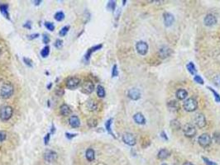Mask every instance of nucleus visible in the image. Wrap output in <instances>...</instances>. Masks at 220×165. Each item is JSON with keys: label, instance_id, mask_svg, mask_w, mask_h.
<instances>
[{"label": "nucleus", "instance_id": "39448f33", "mask_svg": "<svg viewBox=\"0 0 220 165\" xmlns=\"http://www.w3.org/2000/svg\"><path fill=\"white\" fill-rule=\"evenodd\" d=\"M199 140V145L202 146V147H204V148H206V147L209 146L210 144H211V141H212L210 135H209V134L206 133L202 134V135L199 137V140Z\"/></svg>", "mask_w": 220, "mask_h": 165}, {"label": "nucleus", "instance_id": "bb28decb", "mask_svg": "<svg viewBox=\"0 0 220 165\" xmlns=\"http://www.w3.org/2000/svg\"><path fill=\"white\" fill-rule=\"evenodd\" d=\"M87 107H88L89 111H95L97 110L98 105H97V102H95L94 100H90L87 103Z\"/></svg>", "mask_w": 220, "mask_h": 165}, {"label": "nucleus", "instance_id": "cd10ccee", "mask_svg": "<svg viewBox=\"0 0 220 165\" xmlns=\"http://www.w3.org/2000/svg\"><path fill=\"white\" fill-rule=\"evenodd\" d=\"M186 68H187V70L188 71L192 74V75H195V74H196V68H195V64L192 63V62H189V63L186 65Z\"/></svg>", "mask_w": 220, "mask_h": 165}, {"label": "nucleus", "instance_id": "a211bd4d", "mask_svg": "<svg viewBox=\"0 0 220 165\" xmlns=\"http://www.w3.org/2000/svg\"><path fill=\"white\" fill-rule=\"evenodd\" d=\"M102 45H98V46H95L94 47L90 48V49H89L88 50V51H87L86 55H85V60H86V61H89V58H90V56L92 55V53H94V51H96V50H100L101 48H102Z\"/></svg>", "mask_w": 220, "mask_h": 165}, {"label": "nucleus", "instance_id": "473e14b6", "mask_svg": "<svg viewBox=\"0 0 220 165\" xmlns=\"http://www.w3.org/2000/svg\"><path fill=\"white\" fill-rule=\"evenodd\" d=\"M69 29H70V27H69V26H65V27H62V29H61V30L60 31V32H59L60 36H65L67 34V32H69Z\"/></svg>", "mask_w": 220, "mask_h": 165}, {"label": "nucleus", "instance_id": "2eb2a0df", "mask_svg": "<svg viewBox=\"0 0 220 165\" xmlns=\"http://www.w3.org/2000/svg\"><path fill=\"white\" fill-rule=\"evenodd\" d=\"M133 120L135 121V122L138 125H144L146 123V119L141 112L136 113L133 116Z\"/></svg>", "mask_w": 220, "mask_h": 165}, {"label": "nucleus", "instance_id": "79ce46f5", "mask_svg": "<svg viewBox=\"0 0 220 165\" xmlns=\"http://www.w3.org/2000/svg\"><path fill=\"white\" fill-rule=\"evenodd\" d=\"M23 60L25 64L27 65V66H29V67H31L32 66V61H31L30 59H28V58H23Z\"/></svg>", "mask_w": 220, "mask_h": 165}, {"label": "nucleus", "instance_id": "37998d69", "mask_svg": "<svg viewBox=\"0 0 220 165\" xmlns=\"http://www.w3.org/2000/svg\"><path fill=\"white\" fill-rule=\"evenodd\" d=\"M42 40H43V42H44L45 44L49 43V41H50V38H49V36H48V35H47V34H44V35H43Z\"/></svg>", "mask_w": 220, "mask_h": 165}, {"label": "nucleus", "instance_id": "b1692460", "mask_svg": "<svg viewBox=\"0 0 220 165\" xmlns=\"http://www.w3.org/2000/svg\"><path fill=\"white\" fill-rule=\"evenodd\" d=\"M171 127L172 128L173 130H175V131H178V130H180L181 129V123L179 122V121L178 120H176V119H175V120H172L171 121Z\"/></svg>", "mask_w": 220, "mask_h": 165}, {"label": "nucleus", "instance_id": "393cba45", "mask_svg": "<svg viewBox=\"0 0 220 165\" xmlns=\"http://www.w3.org/2000/svg\"><path fill=\"white\" fill-rule=\"evenodd\" d=\"M112 121H113V119H112V118L109 119V120L106 121V123H105V128H106L107 131H108V132H109V133L110 135H112V136H113V137L115 138V135H114V134L113 133V131H112V129H111Z\"/></svg>", "mask_w": 220, "mask_h": 165}, {"label": "nucleus", "instance_id": "1a4fd4ad", "mask_svg": "<svg viewBox=\"0 0 220 165\" xmlns=\"http://www.w3.org/2000/svg\"><path fill=\"white\" fill-rule=\"evenodd\" d=\"M80 84V79L76 77H71L66 81V87L69 89H75Z\"/></svg>", "mask_w": 220, "mask_h": 165}, {"label": "nucleus", "instance_id": "f257e3e1", "mask_svg": "<svg viewBox=\"0 0 220 165\" xmlns=\"http://www.w3.org/2000/svg\"><path fill=\"white\" fill-rule=\"evenodd\" d=\"M13 94V87L11 83H6L4 84H3L0 87V96L4 98V99H8Z\"/></svg>", "mask_w": 220, "mask_h": 165}, {"label": "nucleus", "instance_id": "7c9ffc66", "mask_svg": "<svg viewBox=\"0 0 220 165\" xmlns=\"http://www.w3.org/2000/svg\"><path fill=\"white\" fill-rule=\"evenodd\" d=\"M65 18V14L62 12H58L55 14V19L58 22H61Z\"/></svg>", "mask_w": 220, "mask_h": 165}, {"label": "nucleus", "instance_id": "a19ab883", "mask_svg": "<svg viewBox=\"0 0 220 165\" xmlns=\"http://www.w3.org/2000/svg\"><path fill=\"white\" fill-rule=\"evenodd\" d=\"M203 159H204V163L206 164L207 165H218L217 164H215L214 162H212V161H210L209 158H203Z\"/></svg>", "mask_w": 220, "mask_h": 165}, {"label": "nucleus", "instance_id": "aec40b11", "mask_svg": "<svg viewBox=\"0 0 220 165\" xmlns=\"http://www.w3.org/2000/svg\"><path fill=\"white\" fill-rule=\"evenodd\" d=\"M60 111L62 116H69L71 113V109L68 105L62 104L60 107Z\"/></svg>", "mask_w": 220, "mask_h": 165}, {"label": "nucleus", "instance_id": "dca6fc26", "mask_svg": "<svg viewBox=\"0 0 220 165\" xmlns=\"http://www.w3.org/2000/svg\"><path fill=\"white\" fill-rule=\"evenodd\" d=\"M171 49L166 47V46H163V47H161L159 50V55L162 59H165L166 57H168L169 55H171Z\"/></svg>", "mask_w": 220, "mask_h": 165}, {"label": "nucleus", "instance_id": "423d86ee", "mask_svg": "<svg viewBox=\"0 0 220 165\" xmlns=\"http://www.w3.org/2000/svg\"><path fill=\"white\" fill-rule=\"evenodd\" d=\"M136 50L137 51V53L141 55H145L147 54L148 51V45L147 42L145 41H138L136 44Z\"/></svg>", "mask_w": 220, "mask_h": 165}, {"label": "nucleus", "instance_id": "9d476101", "mask_svg": "<svg viewBox=\"0 0 220 165\" xmlns=\"http://www.w3.org/2000/svg\"><path fill=\"white\" fill-rule=\"evenodd\" d=\"M204 25L207 27H212L217 23V18L213 14L209 13V14H207L206 17H204Z\"/></svg>", "mask_w": 220, "mask_h": 165}, {"label": "nucleus", "instance_id": "4be33fe9", "mask_svg": "<svg viewBox=\"0 0 220 165\" xmlns=\"http://www.w3.org/2000/svg\"><path fill=\"white\" fill-rule=\"evenodd\" d=\"M85 156H86V158L88 161L89 162H92L95 158V154H94V151L93 149H88L86 150V154H85Z\"/></svg>", "mask_w": 220, "mask_h": 165}, {"label": "nucleus", "instance_id": "412c9836", "mask_svg": "<svg viewBox=\"0 0 220 165\" xmlns=\"http://www.w3.org/2000/svg\"><path fill=\"white\" fill-rule=\"evenodd\" d=\"M175 95H176V97H177L179 100H184V99H185V98L187 97L188 93H187V91L185 90V89H178V90L176 91Z\"/></svg>", "mask_w": 220, "mask_h": 165}, {"label": "nucleus", "instance_id": "864d4df0", "mask_svg": "<svg viewBox=\"0 0 220 165\" xmlns=\"http://www.w3.org/2000/svg\"><path fill=\"white\" fill-rule=\"evenodd\" d=\"M183 165H194L192 163H190V162H185V164Z\"/></svg>", "mask_w": 220, "mask_h": 165}, {"label": "nucleus", "instance_id": "4d7b16f0", "mask_svg": "<svg viewBox=\"0 0 220 165\" xmlns=\"http://www.w3.org/2000/svg\"><path fill=\"white\" fill-rule=\"evenodd\" d=\"M1 53H2V50H1V48H0V55H1Z\"/></svg>", "mask_w": 220, "mask_h": 165}, {"label": "nucleus", "instance_id": "7ed1b4c3", "mask_svg": "<svg viewBox=\"0 0 220 165\" xmlns=\"http://www.w3.org/2000/svg\"><path fill=\"white\" fill-rule=\"evenodd\" d=\"M183 107L185 111L189 112L194 111L197 109L198 107V102L194 98H188L186 101H185L183 104Z\"/></svg>", "mask_w": 220, "mask_h": 165}, {"label": "nucleus", "instance_id": "49530a36", "mask_svg": "<svg viewBox=\"0 0 220 165\" xmlns=\"http://www.w3.org/2000/svg\"><path fill=\"white\" fill-rule=\"evenodd\" d=\"M65 136L68 138V139H72L73 137H75V136H76V134H70V133H66L65 134Z\"/></svg>", "mask_w": 220, "mask_h": 165}, {"label": "nucleus", "instance_id": "f8f14e48", "mask_svg": "<svg viewBox=\"0 0 220 165\" xmlns=\"http://www.w3.org/2000/svg\"><path fill=\"white\" fill-rule=\"evenodd\" d=\"M56 158H57V154L52 150H47L44 154V158L48 163L53 162L56 159Z\"/></svg>", "mask_w": 220, "mask_h": 165}, {"label": "nucleus", "instance_id": "5fc2aeb1", "mask_svg": "<svg viewBox=\"0 0 220 165\" xmlns=\"http://www.w3.org/2000/svg\"><path fill=\"white\" fill-rule=\"evenodd\" d=\"M51 132H52V134L55 132V127H54V125H52V127H51Z\"/></svg>", "mask_w": 220, "mask_h": 165}, {"label": "nucleus", "instance_id": "c85d7f7f", "mask_svg": "<svg viewBox=\"0 0 220 165\" xmlns=\"http://www.w3.org/2000/svg\"><path fill=\"white\" fill-rule=\"evenodd\" d=\"M97 94L99 97H105V90H104V87L101 85H99L98 87H97Z\"/></svg>", "mask_w": 220, "mask_h": 165}, {"label": "nucleus", "instance_id": "72a5a7b5", "mask_svg": "<svg viewBox=\"0 0 220 165\" xmlns=\"http://www.w3.org/2000/svg\"><path fill=\"white\" fill-rule=\"evenodd\" d=\"M208 88L213 93V94L214 96V97H215V101L217 102H220V96L219 94L216 92V91H214L212 87H208Z\"/></svg>", "mask_w": 220, "mask_h": 165}, {"label": "nucleus", "instance_id": "6e6552de", "mask_svg": "<svg viewBox=\"0 0 220 165\" xmlns=\"http://www.w3.org/2000/svg\"><path fill=\"white\" fill-rule=\"evenodd\" d=\"M123 141L126 144L130 145V146H133L137 143L136 137L134 136L133 134L131 133H124L123 135Z\"/></svg>", "mask_w": 220, "mask_h": 165}, {"label": "nucleus", "instance_id": "4c0bfd02", "mask_svg": "<svg viewBox=\"0 0 220 165\" xmlns=\"http://www.w3.org/2000/svg\"><path fill=\"white\" fill-rule=\"evenodd\" d=\"M194 80H195L196 83H199V84H204V80H203V79H202L200 76H199V75H195V78H194Z\"/></svg>", "mask_w": 220, "mask_h": 165}, {"label": "nucleus", "instance_id": "4468645a", "mask_svg": "<svg viewBox=\"0 0 220 165\" xmlns=\"http://www.w3.org/2000/svg\"><path fill=\"white\" fill-rule=\"evenodd\" d=\"M164 23H165V27H171L174 22H175V17L171 13H164Z\"/></svg>", "mask_w": 220, "mask_h": 165}, {"label": "nucleus", "instance_id": "9b49d317", "mask_svg": "<svg viewBox=\"0 0 220 165\" xmlns=\"http://www.w3.org/2000/svg\"><path fill=\"white\" fill-rule=\"evenodd\" d=\"M82 87H83V91H84L85 93L89 94V93H91L94 92V84L93 83L92 81L88 80V81H85V82H84V83H83V85H82Z\"/></svg>", "mask_w": 220, "mask_h": 165}, {"label": "nucleus", "instance_id": "58836bf2", "mask_svg": "<svg viewBox=\"0 0 220 165\" xmlns=\"http://www.w3.org/2000/svg\"><path fill=\"white\" fill-rule=\"evenodd\" d=\"M6 137H7L6 132L3 131H0V142L4 141L6 140Z\"/></svg>", "mask_w": 220, "mask_h": 165}, {"label": "nucleus", "instance_id": "f3484780", "mask_svg": "<svg viewBox=\"0 0 220 165\" xmlns=\"http://www.w3.org/2000/svg\"><path fill=\"white\" fill-rule=\"evenodd\" d=\"M69 123H70V126L72 127V128H77L79 126H80V121H79V119L78 117L76 116H72L69 119Z\"/></svg>", "mask_w": 220, "mask_h": 165}, {"label": "nucleus", "instance_id": "de8ad7c7", "mask_svg": "<svg viewBox=\"0 0 220 165\" xmlns=\"http://www.w3.org/2000/svg\"><path fill=\"white\" fill-rule=\"evenodd\" d=\"M39 36V34H37V33H36V34H32V35H30L29 36V39L31 40V39H36V38H37Z\"/></svg>", "mask_w": 220, "mask_h": 165}, {"label": "nucleus", "instance_id": "0eeeda50", "mask_svg": "<svg viewBox=\"0 0 220 165\" xmlns=\"http://www.w3.org/2000/svg\"><path fill=\"white\" fill-rule=\"evenodd\" d=\"M194 121L199 128H204L206 126V119L204 114L202 113H197L194 117Z\"/></svg>", "mask_w": 220, "mask_h": 165}, {"label": "nucleus", "instance_id": "a878e982", "mask_svg": "<svg viewBox=\"0 0 220 165\" xmlns=\"http://www.w3.org/2000/svg\"><path fill=\"white\" fill-rule=\"evenodd\" d=\"M0 12L2 13V14L5 17L9 18V14H8V5L6 4H1L0 5Z\"/></svg>", "mask_w": 220, "mask_h": 165}, {"label": "nucleus", "instance_id": "e433bc0d", "mask_svg": "<svg viewBox=\"0 0 220 165\" xmlns=\"http://www.w3.org/2000/svg\"><path fill=\"white\" fill-rule=\"evenodd\" d=\"M118 75V67L116 64L113 65V70H112V77H117Z\"/></svg>", "mask_w": 220, "mask_h": 165}, {"label": "nucleus", "instance_id": "f03ea898", "mask_svg": "<svg viewBox=\"0 0 220 165\" xmlns=\"http://www.w3.org/2000/svg\"><path fill=\"white\" fill-rule=\"evenodd\" d=\"M13 108L10 106H3L0 109V119L3 121H8L13 116Z\"/></svg>", "mask_w": 220, "mask_h": 165}, {"label": "nucleus", "instance_id": "c756f323", "mask_svg": "<svg viewBox=\"0 0 220 165\" xmlns=\"http://www.w3.org/2000/svg\"><path fill=\"white\" fill-rule=\"evenodd\" d=\"M49 54H50V48H49V46L44 47L41 50V55L43 58L47 57V56L49 55Z\"/></svg>", "mask_w": 220, "mask_h": 165}, {"label": "nucleus", "instance_id": "603ef678", "mask_svg": "<svg viewBox=\"0 0 220 165\" xmlns=\"http://www.w3.org/2000/svg\"><path fill=\"white\" fill-rule=\"evenodd\" d=\"M41 1H38V0H37V1H33L32 3H35L36 5H39L40 3H41Z\"/></svg>", "mask_w": 220, "mask_h": 165}, {"label": "nucleus", "instance_id": "3c124183", "mask_svg": "<svg viewBox=\"0 0 220 165\" xmlns=\"http://www.w3.org/2000/svg\"><path fill=\"white\" fill-rule=\"evenodd\" d=\"M219 79L218 81H215V83H216V84H217L218 86L220 87V76H219Z\"/></svg>", "mask_w": 220, "mask_h": 165}, {"label": "nucleus", "instance_id": "6e6d98bb", "mask_svg": "<svg viewBox=\"0 0 220 165\" xmlns=\"http://www.w3.org/2000/svg\"><path fill=\"white\" fill-rule=\"evenodd\" d=\"M51 85H52V83H50V84L48 85V88H51Z\"/></svg>", "mask_w": 220, "mask_h": 165}, {"label": "nucleus", "instance_id": "8fccbe9b", "mask_svg": "<svg viewBox=\"0 0 220 165\" xmlns=\"http://www.w3.org/2000/svg\"><path fill=\"white\" fill-rule=\"evenodd\" d=\"M161 137H163L165 140H168V137L166 136V135H165V133L164 132V131H162V132H161Z\"/></svg>", "mask_w": 220, "mask_h": 165}, {"label": "nucleus", "instance_id": "5701e85b", "mask_svg": "<svg viewBox=\"0 0 220 165\" xmlns=\"http://www.w3.org/2000/svg\"><path fill=\"white\" fill-rule=\"evenodd\" d=\"M168 107L171 111H177L179 108V104L177 101L174 100V101H171L170 102H168Z\"/></svg>", "mask_w": 220, "mask_h": 165}, {"label": "nucleus", "instance_id": "6ab92c4d", "mask_svg": "<svg viewBox=\"0 0 220 165\" xmlns=\"http://www.w3.org/2000/svg\"><path fill=\"white\" fill-rule=\"evenodd\" d=\"M170 154H171V153H170V151L168 149H162L158 152L157 158L159 159H165V158H167L170 156Z\"/></svg>", "mask_w": 220, "mask_h": 165}, {"label": "nucleus", "instance_id": "f704fd0d", "mask_svg": "<svg viewBox=\"0 0 220 165\" xmlns=\"http://www.w3.org/2000/svg\"><path fill=\"white\" fill-rule=\"evenodd\" d=\"M115 7H116V2L115 1H109L108 5H107V8L110 11H113L115 9Z\"/></svg>", "mask_w": 220, "mask_h": 165}, {"label": "nucleus", "instance_id": "13d9d810", "mask_svg": "<svg viewBox=\"0 0 220 165\" xmlns=\"http://www.w3.org/2000/svg\"><path fill=\"white\" fill-rule=\"evenodd\" d=\"M162 165H167V164H162Z\"/></svg>", "mask_w": 220, "mask_h": 165}, {"label": "nucleus", "instance_id": "c03bdc74", "mask_svg": "<svg viewBox=\"0 0 220 165\" xmlns=\"http://www.w3.org/2000/svg\"><path fill=\"white\" fill-rule=\"evenodd\" d=\"M64 90L63 89H57L56 91H55V94L57 95V96H59V97H61V96H63L64 95Z\"/></svg>", "mask_w": 220, "mask_h": 165}, {"label": "nucleus", "instance_id": "20e7f679", "mask_svg": "<svg viewBox=\"0 0 220 165\" xmlns=\"http://www.w3.org/2000/svg\"><path fill=\"white\" fill-rule=\"evenodd\" d=\"M183 132L186 137L191 138L196 135L197 131L195 126H193L192 124H185L183 127Z\"/></svg>", "mask_w": 220, "mask_h": 165}, {"label": "nucleus", "instance_id": "a18cd8bd", "mask_svg": "<svg viewBox=\"0 0 220 165\" xmlns=\"http://www.w3.org/2000/svg\"><path fill=\"white\" fill-rule=\"evenodd\" d=\"M49 140H50V134L48 133L47 134V135H46L45 138H44V143H45V144H48Z\"/></svg>", "mask_w": 220, "mask_h": 165}, {"label": "nucleus", "instance_id": "ea45409f", "mask_svg": "<svg viewBox=\"0 0 220 165\" xmlns=\"http://www.w3.org/2000/svg\"><path fill=\"white\" fill-rule=\"evenodd\" d=\"M63 46V41L61 40H56V41H55V46L57 49H61V48Z\"/></svg>", "mask_w": 220, "mask_h": 165}, {"label": "nucleus", "instance_id": "09e8293b", "mask_svg": "<svg viewBox=\"0 0 220 165\" xmlns=\"http://www.w3.org/2000/svg\"><path fill=\"white\" fill-rule=\"evenodd\" d=\"M31 22L28 21V22L26 23V24H24L23 27H26V28H27V29H31Z\"/></svg>", "mask_w": 220, "mask_h": 165}, {"label": "nucleus", "instance_id": "2f4dec72", "mask_svg": "<svg viewBox=\"0 0 220 165\" xmlns=\"http://www.w3.org/2000/svg\"><path fill=\"white\" fill-rule=\"evenodd\" d=\"M98 125V121H97V120L96 119H89V121H88V126H89L90 128H94L95 126Z\"/></svg>", "mask_w": 220, "mask_h": 165}, {"label": "nucleus", "instance_id": "ddd939ff", "mask_svg": "<svg viewBox=\"0 0 220 165\" xmlns=\"http://www.w3.org/2000/svg\"><path fill=\"white\" fill-rule=\"evenodd\" d=\"M127 96L132 100H138L141 97V93L137 88H132L128 91Z\"/></svg>", "mask_w": 220, "mask_h": 165}, {"label": "nucleus", "instance_id": "c9c22d12", "mask_svg": "<svg viewBox=\"0 0 220 165\" xmlns=\"http://www.w3.org/2000/svg\"><path fill=\"white\" fill-rule=\"evenodd\" d=\"M45 27H46V28H47V30H49V31L53 32V31L55 30V26H54V24L50 23V22H46V23H45Z\"/></svg>", "mask_w": 220, "mask_h": 165}]
</instances>
